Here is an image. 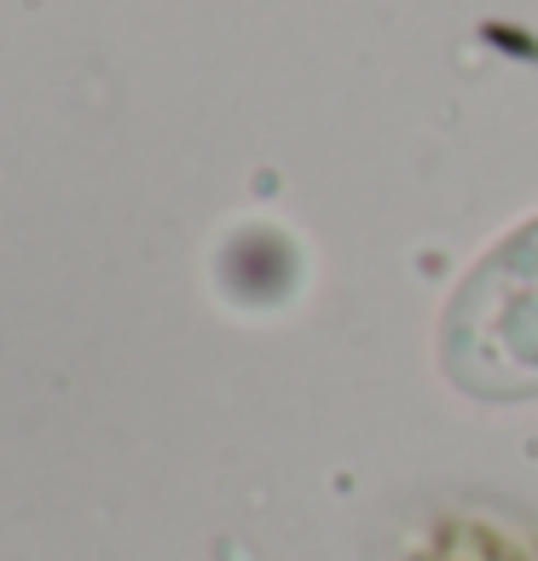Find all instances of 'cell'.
Segmentation results:
<instances>
[{
    "instance_id": "cell-1",
    "label": "cell",
    "mask_w": 538,
    "mask_h": 561,
    "mask_svg": "<svg viewBox=\"0 0 538 561\" xmlns=\"http://www.w3.org/2000/svg\"><path fill=\"white\" fill-rule=\"evenodd\" d=\"M440 359L474 400L538 393V220L469 273L446 313Z\"/></svg>"
}]
</instances>
